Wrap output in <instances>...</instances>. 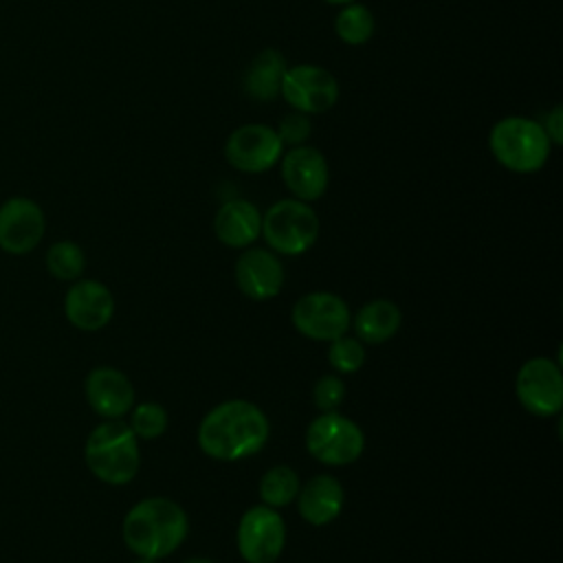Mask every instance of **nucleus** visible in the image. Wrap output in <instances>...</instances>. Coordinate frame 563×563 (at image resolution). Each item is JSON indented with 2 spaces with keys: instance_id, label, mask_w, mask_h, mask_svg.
I'll return each mask as SVG.
<instances>
[{
  "instance_id": "nucleus-27",
  "label": "nucleus",
  "mask_w": 563,
  "mask_h": 563,
  "mask_svg": "<svg viewBox=\"0 0 563 563\" xmlns=\"http://www.w3.org/2000/svg\"><path fill=\"white\" fill-rule=\"evenodd\" d=\"M310 121H308V117L303 114V112H290V114H286L282 121H279V125H277V136H279V141H282V145H292V147H297V145H303L306 141H308V136H310Z\"/></svg>"
},
{
  "instance_id": "nucleus-7",
  "label": "nucleus",
  "mask_w": 563,
  "mask_h": 563,
  "mask_svg": "<svg viewBox=\"0 0 563 563\" xmlns=\"http://www.w3.org/2000/svg\"><path fill=\"white\" fill-rule=\"evenodd\" d=\"M235 543L246 563H275L286 545V523L277 508L257 504L244 510L238 523Z\"/></svg>"
},
{
  "instance_id": "nucleus-30",
  "label": "nucleus",
  "mask_w": 563,
  "mask_h": 563,
  "mask_svg": "<svg viewBox=\"0 0 563 563\" xmlns=\"http://www.w3.org/2000/svg\"><path fill=\"white\" fill-rule=\"evenodd\" d=\"M328 4H339V7H343V4H350V2H354V0H325Z\"/></svg>"
},
{
  "instance_id": "nucleus-23",
  "label": "nucleus",
  "mask_w": 563,
  "mask_h": 563,
  "mask_svg": "<svg viewBox=\"0 0 563 563\" xmlns=\"http://www.w3.org/2000/svg\"><path fill=\"white\" fill-rule=\"evenodd\" d=\"M46 268L55 279L77 282L86 268V255L81 246L70 240L55 242L46 251Z\"/></svg>"
},
{
  "instance_id": "nucleus-14",
  "label": "nucleus",
  "mask_w": 563,
  "mask_h": 563,
  "mask_svg": "<svg viewBox=\"0 0 563 563\" xmlns=\"http://www.w3.org/2000/svg\"><path fill=\"white\" fill-rule=\"evenodd\" d=\"M64 314L77 330L97 332L110 323L114 314V297L108 286L97 279H77L66 290Z\"/></svg>"
},
{
  "instance_id": "nucleus-1",
  "label": "nucleus",
  "mask_w": 563,
  "mask_h": 563,
  "mask_svg": "<svg viewBox=\"0 0 563 563\" xmlns=\"http://www.w3.org/2000/svg\"><path fill=\"white\" fill-rule=\"evenodd\" d=\"M271 433L266 413L249 400L233 398L205 413L198 427V446L220 462H235L260 453Z\"/></svg>"
},
{
  "instance_id": "nucleus-11",
  "label": "nucleus",
  "mask_w": 563,
  "mask_h": 563,
  "mask_svg": "<svg viewBox=\"0 0 563 563\" xmlns=\"http://www.w3.org/2000/svg\"><path fill=\"white\" fill-rule=\"evenodd\" d=\"M282 141L275 128L246 123L235 128L224 143L227 163L244 174H262L282 158Z\"/></svg>"
},
{
  "instance_id": "nucleus-26",
  "label": "nucleus",
  "mask_w": 563,
  "mask_h": 563,
  "mask_svg": "<svg viewBox=\"0 0 563 563\" xmlns=\"http://www.w3.org/2000/svg\"><path fill=\"white\" fill-rule=\"evenodd\" d=\"M345 398V383L336 374L321 376L312 387V402L321 411H336Z\"/></svg>"
},
{
  "instance_id": "nucleus-29",
  "label": "nucleus",
  "mask_w": 563,
  "mask_h": 563,
  "mask_svg": "<svg viewBox=\"0 0 563 563\" xmlns=\"http://www.w3.org/2000/svg\"><path fill=\"white\" fill-rule=\"evenodd\" d=\"M183 563H216V561H211V559H207V556H191V559H187V561H183Z\"/></svg>"
},
{
  "instance_id": "nucleus-4",
  "label": "nucleus",
  "mask_w": 563,
  "mask_h": 563,
  "mask_svg": "<svg viewBox=\"0 0 563 563\" xmlns=\"http://www.w3.org/2000/svg\"><path fill=\"white\" fill-rule=\"evenodd\" d=\"M488 147L501 167L515 174H532L545 165L552 143L539 121L515 114L493 125Z\"/></svg>"
},
{
  "instance_id": "nucleus-10",
  "label": "nucleus",
  "mask_w": 563,
  "mask_h": 563,
  "mask_svg": "<svg viewBox=\"0 0 563 563\" xmlns=\"http://www.w3.org/2000/svg\"><path fill=\"white\" fill-rule=\"evenodd\" d=\"M279 95L297 112L321 114L336 103L339 81L323 66L297 64L286 68Z\"/></svg>"
},
{
  "instance_id": "nucleus-8",
  "label": "nucleus",
  "mask_w": 563,
  "mask_h": 563,
  "mask_svg": "<svg viewBox=\"0 0 563 563\" xmlns=\"http://www.w3.org/2000/svg\"><path fill=\"white\" fill-rule=\"evenodd\" d=\"M292 328L312 341H334L347 334L352 314L347 303L334 292H306L290 310Z\"/></svg>"
},
{
  "instance_id": "nucleus-13",
  "label": "nucleus",
  "mask_w": 563,
  "mask_h": 563,
  "mask_svg": "<svg viewBox=\"0 0 563 563\" xmlns=\"http://www.w3.org/2000/svg\"><path fill=\"white\" fill-rule=\"evenodd\" d=\"M282 180L292 198L312 202L319 200L330 180L325 156L312 145H297L282 158Z\"/></svg>"
},
{
  "instance_id": "nucleus-2",
  "label": "nucleus",
  "mask_w": 563,
  "mask_h": 563,
  "mask_svg": "<svg viewBox=\"0 0 563 563\" xmlns=\"http://www.w3.org/2000/svg\"><path fill=\"white\" fill-rule=\"evenodd\" d=\"M121 532L130 552L158 561L180 548L189 532V519L174 499L145 497L125 512Z\"/></svg>"
},
{
  "instance_id": "nucleus-15",
  "label": "nucleus",
  "mask_w": 563,
  "mask_h": 563,
  "mask_svg": "<svg viewBox=\"0 0 563 563\" xmlns=\"http://www.w3.org/2000/svg\"><path fill=\"white\" fill-rule=\"evenodd\" d=\"M235 284L253 301H268L284 286V266L273 251L246 249L235 260Z\"/></svg>"
},
{
  "instance_id": "nucleus-18",
  "label": "nucleus",
  "mask_w": 563,
  "mask_h": 563,
  "mask_svg": "<svg viewBox=\"0 0 563 563\" xmlns=\"http://www.w3.org/2000/svg\"><path fill=\"white\" fill-rule=\"evenodd\" d=\"M213 233L224 246L246 249L262 233V211L244 198L227 200L216 211Z\"/></svg>"
},
{
  "instance_id": "nucleus-5",
  "label": "nucleus",
  "mask_w": 563,
  "mask_h": 563,
  "mask_svg": "<svg viewBox=\"0 0 563 563\" xmlns=\"http://www.w3.org/2000/svg\"><path fill=\"white\" fill-rule=\"evenodd\" d=\"M260 235H264L273 253L301 255L319 238V216L303 200L282 198L262 216Z\"/></svg>"
},
{
  "instance_id": "nucleus-6",
  "label": "nucleus",
  "mask_w": 563,
  "mask_h": 563,
  "mask_svg": "<svg viewBox=\"0 0 563 563\" xmlns=\"http://www.w3.org/2000/svg\"><path fill=\"white\" fill-rule=\"evenodd\" d=\"M308 453L325 466H347L365 449L361 427L339 411H323L306 429Z\"/></svg>"
},
{
  "instance_id": "nucleus-25",
  "label": "nucleus",
  "mask_w": 563,
  "mask_h": 563,
  "mask_svg": "<svg viewBox=\"0 0 563 563\" xmlns=\"http://www.w3.org/2000/svg\"><path fill=\"white\" fill-rule=\"evenodd\" d=\"M130 416V429L139 440H154L167 429V411L158 402L134 405Z\"/></svg>"
},
{
  "instance_id": "nucleus-20",
  "label": "nucleus",
  "mask_w": 563,
  "mask_h": 563,
  "mask_svg": "<svg viewBox=\"0 0 563 563\" xmlns=\"http://www.w3.org/2000/svg\"><path fill=\"white\" fill-rule=\"evenodd\" d=\"M286 59L279 51L266 48L255 55L244 75V92L255 101H273L279 97Z\"/></svg>"
},
{
  "instance_id": "nucleus-9",
  "label": "nucleus",
  "mask_w": 563,
  "mask_h": 563,
  "mask_svg": "<svg viewBox=\"0 0 563 563\" xmlns=\"http://www.w3.org/2000/svg\"><path fill=\"white\" fill-rule=\"evenodd\" d=\"M515 394L528 413L539 418L556 416L563 407L561 365L548 356L528 358L517 372Z\"/></svg>"
},
{
  "instance_id": "nucleus-31",
  "label": "nucleus",
  "mask_w": 563,
  "mask_h": 563,
  "mask_svg": "<svg viewBox=\"0 0 563 563\" xmlns=\"http://www.w3.org/2000/svg\"><path fill=\"white\" fill-rule=\"evenodd\" d=\"M134 563H158L156 559H143V556H139Z\"/></svg>"
},
{
  "instance_id": "nucleus-22",
  "label": "nucleus",
  "mask_w": 563,
  "mask_h": 563,
  "mask_svg": "<svg viewBox=\"0 0 563 563\" xmlns=\"http://www.w3.org/2000/svg\"><path fill=\"white\" fill-rule=\"evenodd\" d=\"M334 31L339 40L350 46L365 44L374 35V15L365 4H343L339 15L334 18Z\"/></svg>"
},
{
  "instance_id": "nucleus-12",
  "label": "nucleus",
  "mask_w": 563,
  "mask_h": 563,
  "mask_svg": "<svg viewBox=\"0 0 563 563\" xmlns=\"http://www.w3.org/2000/svg\"><path fill=\"white\" fill-rule=\"evenodd\" d=\"M44 211L31 198H9L0 207V249L11 255L31 253L44 238Z\"/></svg>"
},
{
  "instance_id": "nucleus-17",
  "label": "nucleus",
  "mask_w": 563,
  "mask_h": 563,
  "mask_svg": "<svg viewBox=\"0 0 563 563\" xmlns=\"http://www.w3.org/2000/svg\"><path fill=\"white\" fill-rule=\"evenodd\" d=\"M295 501H297V510L306 523L328 526L330 521H334L341 515L345 493L336 477L321 473L299 486Z\"/></svg>"
},
{
  "instance_id": "nucleus-16",
  "label": "nucleus",
  "mask_w": 563,
  "mask_h": 563,
  "mask_svg": "<svg viewBox=\"0 0 563 563\" xmlns=\"http://www.w3.org/2000/svg\"><path fill=\"white\" fill-rule=\"evenodd\" d=\"M90 409L103 420H119L134 407V387L117 367H95L84 383Z\"/></svg>"
},
{
  "instance_id": "nucleus-3",
  "label": "nucleus",
  "mask_w": 563,
  "mask_h": 563,
  "mask_svg": "<svg viewBox=\"0 0 563 563\" xmlns=\"http://www.w3.org/2000/svg\"><path fill=\"white\" fill-rule=\"evenodd\" d=\"M84 460L97 479L110 486H123L136 477L141 466L139 438L121 418L103 420L90 431Z\"/></svg>"
},
{
  "instance_id": "nucleus-28",
  "label": "nucleus",
  "mask_w": 563,
  "mask_h": 563,
  "mask_svg": "<svg viewBox=\"0 0 563 563\" xmlns=\"http://www.w3.org/2000/svg\"><path fill=\"white\" fill-rule=\"evenodd\" d=\"M548 139L552 145H559L561 139H563V110L561 106H554L548 117H545V125H543Z\"/></svg>"
},
{
  "instance_id": "nucleus-19",
  "label": "nucleus",
  "mask_w": 563,
  "mask_h": 563,
  "mask_svg": "<svg viewBox=\"0 0 563 563\" xmlns=\"http://www.w3.org/2000/svg\"><path fill=\"white\" fill-rule=\"evenodd\" d=\"M402 323L400 308L389 299H374L358 308V312L352 319L354 336L369 345H380L389 341Z\"/></svg>"
},
{
  "instance_id": "nucleus-21",
  "label": "nucleus",
  "mask_w": 563,
  "mask_h": 563,
  "mask_svg": "<svg viewBox=\"0 0 563 563\" xmlns=\"http://www.w3.org/2000/svg\"><path fill=\"white\" fill-rule=\"evenodd\" d=\"M299 486H301V482H299L297 471L286 464H277V466H271L262 475L257 493H260L262 504H266L271 508H284L295 501Z\"/></svg>"
},
{
  "instance_id": "nucleus-24",
  "label": "nucleus",
  "mask_w": 563,
  "mask_h": 563,
  "mask_svg": "<svg viewBox=\"0 0 563 563\" xmlns=\"http://www.w3.org/2000/svg\"><path fill=\"white\" fill-rule=\"evenodd\" d=\"M328 363L339 374H354L365 363V343L356 336L343 334L328 345Z\"/></svg>"
}]
</instances>
